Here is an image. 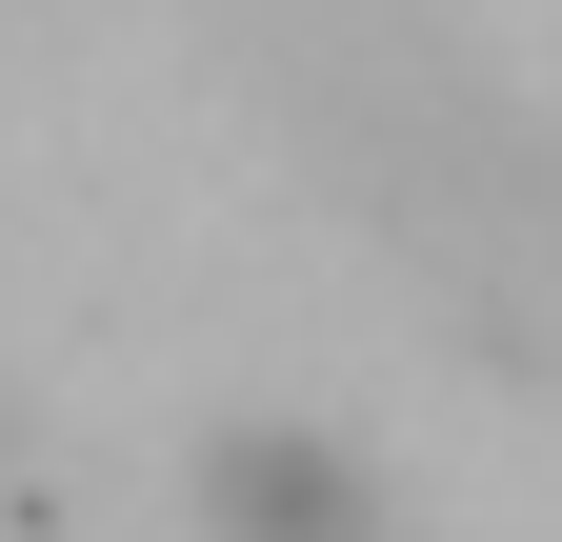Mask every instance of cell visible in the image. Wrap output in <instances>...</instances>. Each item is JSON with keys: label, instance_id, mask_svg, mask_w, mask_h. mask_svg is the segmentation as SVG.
Here are the masks:
<instances>
[{"label": "cell", "instance_id": "6da1fadb", "mask_svg": "<svg viewBox=\"0 0 562 542\" xmlns=\"http://www.w3.org/2000/svg\"><path fill=\"white\" fill-rule=\"evenodd\" d=\"M201 522L222 542H402V483L341 422H222L201 442Z\"/></svg>", "mask_w": 562, "mask_h": 542}]
</instances>
